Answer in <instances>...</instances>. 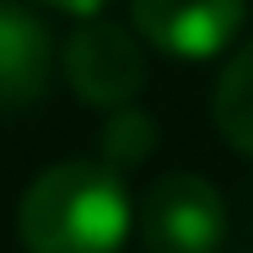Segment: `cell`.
Segmentation results:
<instances>
[{"instance_id":"cell-3","label":"cell","mask_w":253,"mask_h":253,"mask_svg":"<svg viewBox=\"0 0 253 253\" xmlns=\"http://www.w3.org/2000/svg\"><path fill=\"white\" fill-rule=\"evenodd\" d=\"M59 70L70 81V92L92 108H129L146 86V54H140V38L135 27H119L108 16H92L81 22L70 38H65V54H59Z\"/></svg>"},{"instance_id":"cell-1","label":"cell","mask_w":253,"mask_h":253,"mask_svg":"<svg viewBox=\"0 0 253 253\" xmlns=\"http://www.w3.org/2000/svg\"><path fill=\"white\" fill-rule=\"evenodd\" d=\"M129 221V189L97 156L43 167L16 205V237L27 253H119Z\"/></svg>"},{"instance_id":"cell-7","label":"cell","mask_w":253,"mask_h":253,"mask_svg":"<svg viewBox=\"0 0 253 253\" xmlns=\"http://www.w3.org/2000/svg\"><path fill=\"white\" fill-rule=\"evenodd\" d=\"M151 151H156V124H151V113H140L135 102H129V108H113L108 124H102V140H97V162H108L113 172H124V167L146 162Z\"/></svg>"},{"instance_id":"cell-2","label":"cell","mask_w":253,"mask_h":253,"mask_svg":"<svg viewBox=\"0 0 253 253\" xmlns=\"http://www.w3.org/2000/svg\"><path fill=\"white\" fill-rule=\"evenodd\" d=\"M135 221H140L146 253H221L226 248V200L200 172L156 178Z\"/></svg>"},{"instance_id":"cell-4","label":"cell","mask_w":253,"mask_h":253,"mask_svg":"<svg viewBox=\"0 0 253 253\" xmlns=\"http://www.w3.org/2000/svg\"><path fill=\"white\" fill-rule=\"evenodd\" d=\"M248 0H129V27L140 43L172 59H210L243 33Z\"/></svg>"},{"instance_id":"cell-5","label":"cell","mask_w":253,"mask_h":253,"mask_svg":"<svg viewBox=\"0 0 253 253\" xmlns=\"http://www.w3.org/2000/svg\"><path fill=\"white\" fill-rule=\"evenodd\" d=\"M54 76V38L38 11L0 0V113L27 108L49 92Z\"/></svg>"},{"instance_id":"cell-6","label":"cell","mask_w":253,"mask_h":253,"mask_svg":"<svg viewBox=\"0 0 253 253\" xmlns=\"http://www.w3.org/2000/svg\"><path fill=\"white\" fill-rule=\"evenodd\" d=\"M210 113H215L221 140L237 146L243 156H253V38L226 59V70L215 81V97H210Z\"/></svg>"},{"instance_id":"cell-8","label":"cell","mask_w":253,"mask_h":253,"mask_svg":"<svg viewBox=\"0 0 253 253\" xmlns=\"http://www.w3.org/2000/svg\"><path fill=\"white\" fill-rule=\"evenodd\" d=\"M49 11H65V16H81V22H92V16H102V5L108 0H43Z\"/></svg>"}]
</instances>
